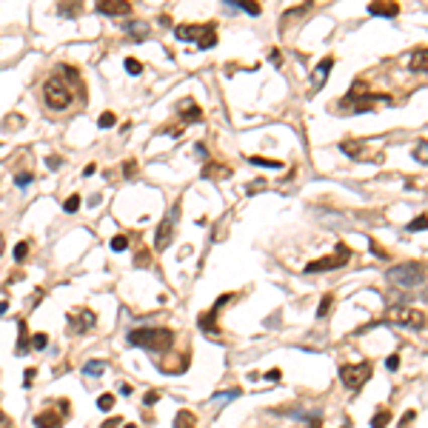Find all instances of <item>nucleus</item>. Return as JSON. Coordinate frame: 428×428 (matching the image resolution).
I'll list each match as a JSON object with an SVG mask.
<instances>
[{"label": "nucleus", "mask_w": 428, "mask_h": 428, "mask_svg": "<svg viewBox=\"0 0 428 428\" xmlns=\"http://www.w3.org/2000/svg\"><path fill=\"white\" fill-rule=\"evenodd\" d=\"M69 80H80L77 71L71 69V66H57V71H54L52 77L46 80L43 86V100L49 109H54V112H63V109H69L71 103H74V89L69 86ZM80 92V89H77Z\"/></svg>", "instance_id": "1"}, {"label": "nucleus", "mask_w": 428, "mask_h": 428, "mask_svg": "<svg viewBox=\"0 0 428 428\" xmlns=\"http://www.w3.org/2000/svg\"><path fill=\"white\" fill-rule=\"evenodd\" d=\"M126 340H129V346H134V349H146V351H151V354H157V351L172 349L175 331H172V328H131V331L126 334Z\"/></svg>", "instance_id": "2"}, {"label": "nucleus", "mask_w": 428, "mask_h": 428, "mask_svg": "<svg viewBox=\"0 0 428 428\" xmlns=\"http://www.w3.org/2000/svg\"><path fill=\"white\" fill-rule=\"evenodd\" d=\"M175 37L183 43H197V49H214L217 23H183V26H175Z\"/></svg>", "instance_id": "3"}, {"label": "nucleus", "mask_w": 428, "mask_h": 428, "mask_svg": "<svg viewBox=\"0 0 428 428\" xmlns=\"http://www.w3.org/2000/svg\"><path fill=\"white\" fill-rule=\"evenodd\" d=\"M388 283L400 286V289H417L425 283V266L422 263H397L388 269Z\"/></svg>", "instance_id": "4"}, {"label": "nucleus", "mask_w": 428, "mask_h": 428, "mask_svg": "<svg viewBox=\"0 0 428 428\" xmlns=\"http://www.w3.org/2000/svg\"><path fill=\"white\" fill-rule=\"evenodd\" d=\"M385 323H394V325H402V328H414V331H422L428 325V317L419 311V308H411V306H391L385 311Z\"/></svg>", "instance_id": "5"}, {"label": "nucleus", "mask_w": 428, "mask_h": 428, "mask_svg": "<svg viewBox=\"0 0 428 428\" xmlns=\"http://www.w3.org/2000/svg\"><path fill=\"white\" fill-rule=\"evenodd\" d=\"M340 380L349 391H360L371 380V363L363 360V363H354V366H340Z\"/></svg>", "instance_id": "6"}, {"label": "nucleus", "mask_w": 428, "mask_h": 428, "mask_svg": "<svg viewBox=\"0 0 428 428\" xmlns=\"http://www.w3.org/2000/svg\"><path fill=\"white\" fill-rule=\"evenodd\" d=\"M349 260H351V248H349V245H343V243H337V251H334L331 257H320V260H311V263H308V266H306V274L340 269V266H346Z\"/></svg>", "instance_id": "7"}, {"label": "nucleus", "mask_w": 428, "mask_h": 428, "mask_svg": "<svg viewBox=\"0 0 428 428\" xmlns=\"http://www.w3.org/2000/svg\"><path fill=\"white\" fill-rule=\"evenodd\" d=\"M177 217H180V200L168 209V214L163 217V223L157 226V234H154V248L157 251H163V248H168V243H172V237H175V226H177Z\"/></svg>", "instance_id": "8"}, {"label": "nucleus", "mask_w": 428, "mask_h": 428, "mask_svg": "<svg viewBox=\"0 0 428 428\" xmlns=\"http://www.w3.org/2000/svg\"><path fill=\"white\" fill-rule=\"evenodd\" d=\"M231 300H234V294H231V291H228V294H220L217 303H214L209 311H203V314L197 317V325H200V331H203V334H211V337H217V323H214V320H217V314L228 306V303H231Z\"/></svg>", "instance_id": "9"}, {"label": "nucleus", "mask_w": 428, "mask_h": 428, "mask_svg": "<svg viewBox=\"0 0 428 428\" xmlns=\"http://www.w3.org/2000/svg\"><path fill=\"white\" fill-rule=\"evenodd\" d=\"M66 320H69V334H89L97 325V314L92 308H71Z\"/></svg>", "instance_id": "10"}, {"label": "nucleus", "mask_w": 428, "mask_h": 428, "mask_svg": "<svg viewBox=\"0 0 428 428\" xmlns=\"http://www.w3.org/2000/svg\"><path fill=\"white\" fill-rule=\"evenodd\" d=\"M100 15H112V18H117V15H131V3L129 0H100L95 6Z\"/></svg>", "instance_id": "11"}, {"label": "nucleus", "mask_w": 428, "mask_h": 428, "mask_svg": "<svg viewBox=\"0 0 428 428\" xmlns=\"http://www.w3.org/2000/svg\"><path fill=\"white\" fill-rule=\"evenodd\" d=\"M63 422H66V414H57L54 408H43L40 414H35L37 428H60Z\"/></svg>", "instance_id": "12"}, {"label": "nucleus", "mask_w": 428, "mask_h": 428, "mask_svg": "<svg viewBox=\"0 0 428 428\" xmlns=\"http://www.w3.org/2000/svg\"><path fill=\"white\" fill-rule=\"evenodd\" d=\"M368 15L371 18H397L400 15V3H385V0L368 3Z\"/></svg>", "instance_id": "13"}, {"label": "nucleus", "mask_w": 428, "mask_h": 428, "mask_svg": "<svg viewBox=\"0 0 428 428\" xmlns=\"http://www.w3.org/2000/svg\"><path fill=\"white\" fill-rule=\"evenodd\" d=\"M334 69V57L328 54V57H323V63L314 69V74H311V86L314 89H323L325 86V80H328V71Z\"/></svg>", "instance_id": "14"}, {"label": "nucleus", "mask_w": 428, "mask_h": 428, "mask_svg": "<svg viewBox=\"0 0 428 428\" xmlns=\"http://www.w3.org/2000/svg\"><path fill=\"white\" fill-rule=\"evenodd\" d=\"M180 114H183V117H180V120H183V126H186V123H200V120H203L200 106L194 103V100H183V103H180Z\"/></svg>", "instance_id": "15"}, {"label": "nucleus", "mask_w": 428, "mask_h": 428, "mask_svg": "<svg viewBox=\"0 0 428 428\" xmlns=\"http://www.w3.org/2000/svg\"><path fill=\"white\" fill-rule=\"evenodd\" d=\"M408 66H411V71H417V74H428V49H417V52L411 54Z\"/></svg>", "instance_id": "16"}, {"label": "nucleus", "mask_w": 428, "mask_h": 428, "mask_svg": "<svg viewBox=\"0 0 428 428\" xmlns=\"http://www.w3.org/2000/svg\"><path fill=\"white\" fill-rule=\"evenodd\" d=\"M32 349V337H29V328L23 320H18V349H15V354H26V351Z\"/></svg>", "instance_id": "17"}, {"label": "nucleus", "mask_w": 428, "mask_h": 428, "mask_svg": "<svg viewBox=\"0 0 428 428\" xmlns=\"http://www.w3.org/2000/svg\"><path fill=\"white\" fill-rule=\"evenodd\" d=\"M203 177H231V166H217V163H206L203 166Z\"/></svg>", "instance_id": "18"}, {"label": "nucleus", "mask_w": 428, "mask_h": 428, "mask_svg": "<svg viewBox=\"0 0 428 428\" xmlns=\"http://www.w3.org/2000/svg\"><path fill=\"white\" fill-rule=\"evenodd\" d=\"M228 6L245 12V15H260V3H254V0H228Z\"/></svg>", "instance_id": "19"}, {"label": "nucleus", "mask_w": 428, "mask_h": 428, "mask_svg": "<svg viewBox=\"0 0 428 428\" xmlns=\"http://www.w3.org/2000/svg\"><path fill=\"white\" fill-rule=\"evenodd\" d=\"M175 428H197V419H194L192 411L180 408L177 411V417H175Z\"/></svg>", "instance_id": "20"}, {"label": "nucleus", "mask_w": 428, "mask_h": 428, "mask_svg": "<svg viewBox=\"0 0 428 428\" xmlns=\"http://www.w3.org/2000/svg\"><path fill=\"white\" fill-rule=\"evenodd\" d=\"M363 140H343L340 143V149H343V154H349V157H360L363 154Z\"/></svg>", "instance_id": "21"}, {"label": "nucleus", "mask_w": 428, "mask_h": 428, "mask_svg": "<svg viewBox=\"0 0 428 428\" xmlns=\"http://www.w3.org/2000/svg\"><path fill=\"white\" fill-rule=\"evenodd\" d=\"M123 32H126V35L129 37H137V40H143V37H149V26H146V23H126V26H123Z\"/></svg>", "instance_id": "22"}, {"label": "nucleus", "mask_w": 428, "mask_h": 428, "mask_svg": "<svg viewBox=\"0 0 428 428\" xmlns=\"http://www.w3.org/2000/svg\"><path fill=\"white\" fill-rule=\"evenodd\" d=\"M248 163H251V166H260V168H274V172H280V168H283V163H280V160L257 157V154H251V157H248Z\"/></svg>", "instance_id": "23"}, {"label": "nucleus", "mask_w": 428, "mask_h": 428, "mask_svg": "<svg viewBox=\"0 0 428 428\" xmlns=\"http://www.w3.org/2000/svg\"><path fill=\"white\" fill-rule=\"evenodd\" d=\"M414 160L417 163H422V166H428V140H417V146H414Z\"/></svg>", "instance_id": "24"}, {"label": "nucleus", "mask_w": 428, "mask_h": 428, "mask_svg": "<svg viewBox=\"0 0 428 428\" xmlns=\"http://www.w3.org/2000/svg\"><path fill=\"white\" fill-rule=\"evenodd\" d=\"M391 422V411L388 408H377L374 411V419H371V428H385Z\"/></svg>", "instance_id": "25"}, {"label": "nucleus", "mask_w": 428, "mask_h": 428, "mask_svg": "<svg viewBox=\"0 0 428 428\" xmlns=\"http://www.w3.org/2000/svg\"><path fill=\"white\" fill-rule=\"evenodd\" d=\"M103 368H106L103 360H89L86 366H83V371H86L89 377H100V374H103Z\"/></svg>", "instance_id": "26"}, {"label": "nucleus", "mask_w": 428, "mask_h": 428, "mask_svg": "<svg viewBox=\"0 0 428 428\" xmlns=\"http://www.w3.org/2000/svg\"><path fill=\"white\" fill-rule=\"evenodd\" d=\"M63 211H66V214H74V211H80V194H71V197H66V203H63Z\"/></svg>", "instance_id": "27"}, {"label": "nucleus", "mask_w": 428, "mask_h": 428, "mask_svg": "<svg viewBox=\"0 0 428 428\" xmlns=\"http://www.w3.org/2000/svg\"><path fill=\"white\" fill-rule=\"evenodd\" d=\"M425 228H428V214H419L408 223V231H425Z\"/></svg>", "instance_id": "28"}, {"label": "nucleus", "mask_w": 428, "mask_h": 428, "mask_svg": "<svg viewBox=\"0 0 428 428\" xmlns=\"http://www.w3.org/2000/svg\"><path fill=\"white\" fill-rule=\"evenodd\" d=\"M112 251H126V248H129V237L126 234H117V237H112Z\"/></svg>", "instance_id": "29"}, {"label": "nucleus", "mask_w": 428, "mask_h": 428, "mask_svg": "<svg viewBox=\"0 0 428 428\" xmlns=\"http://www.w3.org/2000/svg\"><path fill=\"white\" fill-rule=\"evenodd\" d=\"M114 123H117V117H114V112H103L100 117H97V126L100 129H112Z\"/></svg>", "instance_id": "30"}, {"label": "nucleus", "mask_w": 428, "mask_h": 428, "mask_svg": "<svg viewBox=\"0 0 428 428\" xmlns=\"http://www.w3.org/2000/svg\"><path fill=\"white\" fill-rule=\"evenodd\" d=\"M331 306H334V294H325V297H323V303L317 306V317H325L328 311H331Z\"/></svg>", "instance_id": "31"}, {"label": "nucleus", "mask_w": 428, "mask_h": 428, "mask_svg": "<svg viewBox=\"0 0 428 428\" xmlns=\"http://www.w3.org/2000/svg\"><path fill=\"white\" fill-rule=\"evenodd\" d=\"M12 257H15V263H23V260H26V257H29V243H26V240L15 245V254H12Z\"/></svg>", "instance_id": "32"}, {"label": "nucleus", "mask_w": 428, "mask_h": 428, "mask_svg": "<svg viewBox=\"0 0 428 428\" xmlns=\"http://www.w3.org/2000/svg\"><path fill=\"white\" fill-rule=\"evenodd\" d=\"M126 71H129L131 77H137L140 71H143V63L134 60V57H126Z\"/></svg>", "instance_id": "33"}, {"label": "nucleus", "mask_w": 428, "mask_h": 428, "mask_svg": "<svg viewBox=\"0 0 428 428\" xmlns=\"http://www.w3.org/2000/svg\"><path fill=\"white\" fill-rule=\"evenodd\" d=\"M112 405H114V397H112V394L97 397V408H100V411H112Z\"/></svg>", "instance_id": "34"}, {"label": "nucleus", "mask_w": 428, "mask_h": 428, "mask_svg": "<svg viewBox=\"0 0 428 428\" xmlns=\"http://www.w3.org/2000/svg\"><path fill=\"white\" fill-rule=\"evenodd\" d=\"M234 397H240V391H237V388H231V391H223V394H214V397H211V402H223V400H234Z\"/></svg>", "instance_id": "35"}, {"label": "nucleus", "mask_w": 428, "mask_h": 428, "mask_svg": "<svg viewBox=\"0 0 428 428\" xmlns=\"http://www.w3.org/2000/svg\"><path fill=\"white\" fill-rule=\"evenodd\" d=\"M32 180H35V175H32V172H20V175H15V183H18L20 189H23V186H29Z\"/></svg>", "instance_id": "36"}, {"label": "nucleus", "mask_w": 428, "mask_h": 428, "mask_svg": "<svg viewBox=\"0 0 428 428\" xmlns=\"http://www.w3.org/2000/svg\"><path fill=\"white\" fill-rule=\"evenodd\" d=\"M46 346H49V337H46V334H35V337H32V349H46Z\"/></svg>", "instance_id": "37"}, {"label": "nucleus", "mask_w": 428, "mask_h": 428, "mask_svg": "<svg viewBox=\"0 0 428 428\" xmlns=\"http://www.w3.org/2000/svg\"><path fill=\"white\" fill-rule=\"evenodd\" d=\"M134 266H140V269H146V266H151V257H149V251H140L137 257H134Z\"/></svg>", "instance_id": "38"}, {"label": "nucleus", "mask_w": 428, "mask_h": 428, "mask_svg": "<svg viewBox=\"0 0 428 428\" xmlns=\"http://www.w3.org/2000/svg\"><path fill=\"white\" fill-rule=\"evenodd\" d=\"M414 419H417V411H414V408H411V411H405V417L400 419V428H408L411 422H414Z\"/></svg>", "instance_id": "39"}, {"label": "nucleus", "mask_w": 428, "mask_h": 428, "mask_svg": "<svg viewBox=\"0 0 428 428\" xmlns=\"http://www.w3.org/2000/svg\"><path fill=\"white\" fill-rule=\"evenodd\" d=\"M368 245H371V251H374V257H380V260H385V257H388V251H385V248H380V245H377L374 240H368Z\"/></svg>", "instance_id": "40"}, {"label": "nucleus", "mask_w": 428, "mask_h": 428, "mask_svg": "<svg viewBox=\"0 0 428 428\" xmlns=\"http://www.w3.org/2000/svg\"><path fill=\"white\" fill-rule=\"evenodd\" d=\"M46 166H49V168H52V172H57V168H60V166H63V160H60V157H57V154H52V157H46Z\"/></svg>", "instance_id": "41"}, {"label": "nucleus", "mask_w": 428, "mask_h": 428, "mask_svg": "<svg viewBox=\"0 0 428 428\" xmlns=\"http://www.w3.org/2000/svg\"><path fill=\"white\" fill-rule=\"evenodd\" d=\"M123 175H126V177H134V175H137V166H134V160H126V166H123Z\"/></svg>", "instance_id": "42"}, {"label": "nucleus", "mask_w": 428, "mask_h": 428, "mask_svg": "<svg viewBox=\"0 0 428 428\" xmlns=\"http://www.w3.org/2000/svg\"><path fill=\"white\" fill-rule=\"evenodd\" d=\"M385 366H388V371H397L400 368V354H391V357L385 360Z\"/></svg>", "instance_id": "43"}, {"label": "nucleus", "mask_w": 428, "mask_h": 428, "mask_svg": "<svg viewBox=\"0 0 428 428\" xmlns=\"http://www.w3.org/2000/svg\"><path fill=\"white\" fill-rule=\"evenodd\" d=\"M157 400H160V391H154V388H151V391L146 394V397H143V402H146V405H154Z\"/></svg>", "instance_id": "44"}, {"label": "nucleus", "mask_w": 428, "mask_h": 428, "mask_svg": "<svg viewBox=\"0 0 428 428\" xmlns=\"http://www.w3.org/2000/svg\"><path fill=\"white\" fill-rule=\"evenodd\" d=\"M0 428H15V422H12V419L6 417L3 411H0Z\"/></svg>", "instance_id": "45"}, {"label": "nucleus", "mask_w": 428, "mask_h": 428, "mask_svg": "<svg viewBox=\"0 0 428 428\" xmlns=\"http://www.w3.org/2000/svg\"><path fill=\"white\" fill-rule=\"evenodd\" d=\"M269 60L274 63V66H280V60H283V57H280V52H277V49H271V52H269Z\"/></svg>", "instance_id": "46"}, {"label": "nucleus", "mask_w": 428, "mask_h": 428, "mask_svg": "<svg viewBox=\"0 0 428 428\" xmlns=\"http://www.w3.org/2000/svg\"><path fill=\"white\" fill-rule=\"evenodd\" d=\"M117 425H120V417H112V419H106L100 428H117Z\"/></svg>", "instance_id": "47"}, {"label": "nucleus", "mask_w": 428, "mask_h": 428, "mask_svg": "<svg viewBox=\"0 0 428 428\" xmlns=\"http://www.w3.org/2000/svg\"><path fill=\"white\" fill-rule=\"evenodd\" d=\"M60 12H63V15H77L80 6H60Z\"/></svg>", "instance_id": "48"}, {"label": "nucleus", "mask_w": 428, "mask_h": 428, "mask_svg": "<svg viewBox=\"0 0 428 428\" xmlns=\"http://www.w3.org/2000/svg\"><path fill=\"white\" fill-rule=\"evenodd\" d=\"M266 380H280V368H271V371H266Z\"/></svg>", "instance_id": "49"}, {"label": "nucleus", "mask_w": 428, "mask_h": 428, "mask_svg": "<svg viewBox=\"0 0 428 428\" xmlns=\"http://www.w3.org/2000/svg\"><path fill=\"white\" fill-rule=\"evenodd\" d=\"M95 172H97V166H95V163H89V166L83 168V175H86V177H92V175H95Z\"/></svg>", "instance_id": "50"}, {"label": "nucleus", "mask_w": 428, "mask_h": 428, "mask_svg": "<svg viewBox=\"0 0 428 428\" xmlns=\"http://www.w3.org/2000/svg\"><path fill=\"white\" fill-rule=\"evenodd\" d=\"M120 394H123V397H131V385L123 383V385H120Z\"/></svg>", "instance_id": "51"}, {"label": "nucleus", "mask_w": 428, "mask_h": 428, "mask_svg": "<svg viewBox=\"0 0 428 428\" xmlns=\"http://www.w3.org/2000/svg\"><path fill=\"white\" fill-rule=\"evenodd\" d=\"M6 311H9V303H6V300H0V317L6 314Z\"/></svg>", "instance_id": "52"}, {"label": "nucleus", "mask_w": 428, "mask_h": 428, "mask_svg": "<svg viewBox=\"0 0 428 428\" xmlns=\"http://www.w3.org/2000/svg\"><path fill=\"white\" fill-rule=\"evenodd\" d=\"M123 428H137V425H131V422H129V425H123Z\"/></svg>", "instance_id": "53"}, {"label": "nucleus", "mask_w": 428, "mask_h": 428, "mask_svg": "<svg viewBox=\"0 0 428 428\" xmlns=\"http://www.w3.org/2000/svg\"><path fill=\"white\" fill-rule=\"evenodd\" d=\"M0 251H3V237H0Z\"/></svg>", "instance_id": "54"}]
</instances>
